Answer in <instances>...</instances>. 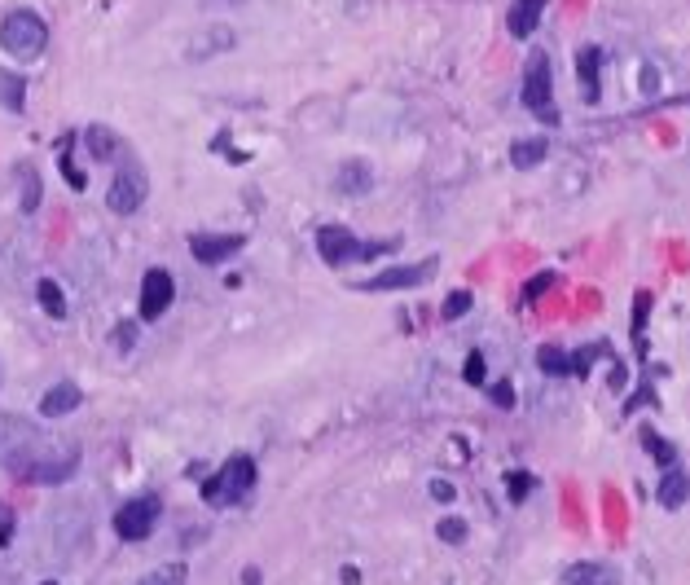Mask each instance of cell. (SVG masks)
Masks as SVG:
<instances>
[{
    "mask_svg": "<svg viewBox=\"0 0 690 585\" xmlns=\"http://www.w3.org/2000/svg\"><path fill=\"white\" fill-rule=\"evenodd\" d=\"M80 445L44 432L36 418L0 414V471H9L22 484H66L80 471Z\"/></svg>",
    "mask_w": 690,
    "mask_h": 585,
    "instance_id": "obj_1",
    "label": "cell"
},
{
    "mask_svg": "<svg viewBox=\"0 0 690 585\" xmlns=\"http://www.w3.org/2000/svg\"><path fill=\"white\" fill-rule=\"evenodd\" d=\"M255 480H260L255 458L251 454H229L225 467L203 480V502L207 506H242L255 493Z\"/></svg>",
    "mask_w": 690,
    "mask_h": 585,
    "instance_id": "obj_2",
    "label": "cell"
},
{
    "mask_svg": "<svg viewBox=\"0 0 690 585\" xmlns=\"http://www.w3.org/2000/svg\"><path fill=\"white\" fill-rule=\"evenodd\" d=\"M0 49L18 62H36L49 49V22H44L36 9H14L0 22Z\"/></svg>",
    "mask_w": 690,
    "mask_h": 585,
    "instance_id": "obj_3",
    "label": "cell"
},
{
    "mask_svg": "<svg viewBox=\"0 0 690 585\" xmlns=\"http://www.w3.org/2000/svg\"><path fill=\"white\" fill-rule=\"evenodd\" d=\"M396 242H361L348 225H321L317 229V256L330 264V269H343V264L356 260H378V256H392Z\"/></svg>",
    "mask_w": 690,
    "mask_h": 585,
    "instance_id": "obj_4",
    "label": "cell"
},
{
    "mask_svg": "<svg viewBox=\"0 0 690 585\" xmlns=\"http://www.w3.org/2000/svg\"><path fill=\"white\" fill-rule=\"evenodd\" d=\"M519 102H523V110H532L541 124H550V128L559 124V106H554V62L545 49H537L528 58V66H523Z\"/></svg>",
    "mask_w": 690,
    "mask_h": 585,
    "instance_id": "obj_5",
    "label": "cell"
},
{
    "mask_svg": "<svg viewBox=\"0 0 690 585\" xmlns=\"http://www.w3.org/2000/svg\"><path fill=\"white\" fill-rule=\"evenodd\" d=\"M150 194V176L141 168V159L132 150H124L115 159V181H110V194H106V207L115 216H132L141 212V203H146Z\"/></svg>",
    "mask_w": 690,
    "mask_h": 585,
    "instance_id": "obj_6",
    "label": "cell"
},
{
    "mask_svg": "<svg viewBox=\"0 0 690 585\" xmlns=\"http://www.w3.org/2000/svg\"><path fill=\"white\" fill-rule=\"evenodd\" d=\"M159 520H163V502L154 493H141V498H132L115 511V533H119V542H146L154 528H159Z\"/></svg>",
    "mask_w": 690,
    "mask_h": 585,
    "instance_id": "obj_7",
    "label": "cell"
},
{
    "mask_svg": "<svg viewBox=\"0 0 690 585\" xmlns=\"http://www.w3.org/2000/svg\"><path fill=\"white\" fill-rule=\"evenodd\" d=\"M436 278V260H422V264H392V269L374 273V278L356 282V291L374 295V291H414V286Z\"/></svg>",
    "mask_w": 690,
    "mask_h": 585,
    "instance_id": "obj_8",
    "label": "cell"
},
{
    "mask_svg": "<svg viewBox=\"0 0 690 585\" xmlns=\"http://www.w3.org/2000/svg\"><path fill=\"white\" fill-rule=\"evenodd\" d=\"M176 300V278L168 269H146V278H141V322H159L163 313L172 308Z\"/></svg>",
    "mask_w": 690,
    "mask_h": 585,
    "instance_id": "obj_9",
    "label": "cell"
},
{
    "mask_svg": "<svg viewBox=\"0 0 690 585\" xmlns=\"http://www.w3.org/2000/svg\"><path fill=\"white\" fill-rule=\"evenodd\" d=\"M242 234H194L189 238V256H194L198 264H225L242 251Z\"/></svg>",
    "mask_w": 690,
    "mask_h": 585,
    "instance_id": "obj_10",
    "label": "cell"
},
{
    "mask_svg": "<svg viewBox=\"0 0 690 585\" xmlns=\"http://www.w3.org/2000/svg\"><path fill=\"white\" fill-rule=\"evenodd\" d=\"M576 80H581V97L589 106L603 97V49L598 44H581L576 49Z\"/></svg>",
    "mask_w": 690,
    "mask_h": 585,
    "instance_id": "obj_11",
    "label": "cell"
},
{
    "mask_svg": "<svg viewBox=\"0 0 690 585\" xmlns=\"http://www.w3.org/2000/svg\"><path fill=\"white\" fill-rule=\"evenodd\" d=\"M80 401H84L80 383L58 379L53 388H44V396H40V414H44V418H66V414L80 410Z\"/></svg>",
    "mask_w": 690,
    "mask_h": 585,
    "instance_id": "obj_12",
    "label": "cell"
},
{
    "mask_svg": "<svg viewBox=\"0 0 690 585\" xmlns=\"http://www.w3.org/2000/svg\"><path fill=\"white\" fill-rule=\"evenodd\" d=\"M233 44H238V36H233V27H225V22H216V27L198 31V36L189 40L185 58H189V62H198V58H216V53L233 49Z\"/></svg>",
    "mask_w": 690,
    "mask_h": 585,
    "instance_id": "obj_13",
    "label": "cell"
},
{
    "mask_svg": "<svg viewBox=\"0 0 690 585\" xmlns=\"http://www.w3.org/2000/svg\"><path fill=\"white\" fill-rule=\"evenodd\" d=\"M84 150H88V159H93V163H115L119 154H124V141H119L115 128L93 124L84 132Z\"/></svg>",
    "mask_w": 690,
    "mask_h": 585,
    "instance_id": "obj_14",
    "label": "cell"
},
{
    "mask_svg": "<svg viewBox=\"0 0 690 585\" xmlns=\"http://www.w3.org/2000/svg\"><path fill=\"white\" fill-rule=\"evenodd\" d=\"M545 9H550V0H515V5H510V36L528 40L532 31L541 27Z\"/></svg>",
    "mask_w": 690,
    "mask_h": 585,
    "instance_id": "obj_15",
    "label": "cell"
},
{
    "mask_svg": "<svg viewBox=\"0 0 690 585\" xmlns=\"http://www.w3.org/2000/svg\"><path fill=\"white\" fill-rule=\"evenodd\" d=\"M686 493H690V480H686L682 462H677V467H664L660 484H655V498H660L664 511H677V506L686 502Z\"/></svg>",
    "mask_w": 690,
    "mask_h": 585,
    "instance_id": "obj_16",
    "label": "cell"
},
{
    "mask_svg": "<svg viewBox=\"0 0 690 585\" xmlns=\"http://www.w3.org/2000/svg\"><path fill=\"white\" fill-rule=\"evenodd\" d=\"M335 190L339 194H365V190H374V172H370V163H361V159H348V163H339V172H335Z\"/></svg>",
    "mask_w": 690,
    "mask_h": 585,
    "instance_id": "obj_17",
    "label": "cell"
},
{
    "mask_svg": "<svg viewBox=\"0 0 690 585\" xmlns=\"http://www.w3.org/2000/svg\"><path fill=\"white\" fill-rule=\"evenodd\" d=\"M563 585H620L616 568L598 564V559H585V564H572L563 572Z\"/></svg>",
    "mask_w": 690,
    "mask_h": 585,
    "instance_id": "obj_18",
    "label": "cell"
},
{
    "mask_svg": "<svg viewBox=\"0 0 690 585\" xmlns=\"http://www.w3.org/2000/svg\"><path fill=\"white\" fill-rule=\"evenodd\" d=\"M545 154H550V141L528 137V141H515V146H510V163H515L519 172H532V168H541L545 163Z\"/></svg>",
    "mask_w": 690,
    "mask_h": 585,
    "instance_id": "obj_19",
    "label": "cell"
},
{
    "mask_svg": "<svg viewBox=\"0 0 690 585\" xmlns=\"http://www.w3.org/2000/svg\"><path fill=\"white\" fill-rule=\"evenodd\" d=\"M0 106H5L9 115H22V106H27V80L14 71H5V66H0Z\"/></svg>",
    "mask_w": 690,
    "mask_h": 585,
    "instance_id": "obj_20",
    "label": "cell"
},
{
    "mask_svg": "<svg viewBox=\"0 0 690 585\" xmlns=\"http://www.w3.org/2000/svg\"><path fill=\"white\" fill-rule=\"evenodd\" d=\"M36 300H40V308H44V317H53V322H62L66 317V291L53 278H40V286H36Z\"/></svg>",
    "mask_w": 690,
    "mask_h": 585,
    "instance_id": "obj_21",
    "label": "cell"
},
{
    "mask_svg": "<svg viewBox=\"0 0 690 585\" xmlns=\"http://www.w3.org/2000/svg\"><path fill=\"white\" fill-rule=\"evenodd\" d=\"M642 449H647L660 467H677V462H682V458H677V445H669L660 432H642Z\"/></svg>",
    "mask_w": 690,
    "mask_h": 585,
    "instance_id": "obj_22",
    "label": "cell"
},
{
    "mask_svg": "<svg viewBox=\"0 0 690 585\" xmlns=\"http://www.w3.org/2000/svg\"><path fill=\"white\" fill-rule=\"evenodd\" d=\"M18 181H22V212H36L40 207V176H36V168H31V163H22L18 168Z\"/></svg>",
    "mask_w": 690,
    "mask_h": 585,
    "instance_id": "obj_23",
    "label": "cell"
},
{
    "mask_svg": "<svg viewBox=\"0 0 690 585\" xmlns=\"http://www.w3.org/2000/svg\"><path fill=\"white\" fill-rule=\"evenodd\" d=\"M537 366H541L545 374H554V379L572 374V366H567V352H563V348H554V344H545V348L537 352Z\"/></svg>",
    "mask_w": 690,
    "mask_h": 585,
    "instance_id": "obj_24",
    "label": "cell"
},
{
    "mask_svg": "<svg viewBox=\"0 0 690 585\" xmlns=\"http://www.w3.org/2000/svg\"><path fill=\"white\" fill-rule=\"evenodd\" d=\"M185 581H189L185 564H163V568H154L150 577H141L137 585H185Z\"/></svg>",
    "mask_w": 690,
    "mask_h": 585,
    "instance_id": "obj_25",
    "label": "cell"
},
{
    "mask_svg": "<svg viewBox=\"0 0 690 585\" xmlns=\"http://www.w3.org/2000/svg\"><path fill=\"white\" fill-rule=\"evenodd\" d=\"M471 308H475V295L471 291H453L449 300L440 304V317H444V322H458V317H466Z\"/></svg>",
    "mask_w": 690,
    "mask_h": 585,
    "instance_id": "obj_26",
    "label": "cell"
},
{
    "mask_svg": "<svg viewBox=\"0 0 690 585\" xmlns=\"http://www.w3.org/2000/svg\"><path fill=\"white\" fill-rule=\"evenodd\" d=\"M466 533H471V528H466V520H458V515H444V520L436 524V537L440 542H449V546H462Z\"/></svg>",
    "mask_w": 690,
    "mask_h": 585,
    "instance_id": "obj_27",
    "label": "cell"
},
{
    "mask_svg": "<svg viewBox=\"0 0 690 585\" xmlns=\"http://www.w3.org/2000/svg\"><path fill=\"white\" fill-rule=\"evenodd\" d=\"M462 379L471 383V388H480V383L488 379V361H484V352H471V357H466V366H462Z\"/></svg>",
    "mask_w": 690,
    "mask_h": 585,
    "instance_id": "obj_28",
    "label": "cell"
},
{
    "mask_svg": "<svg viewBox=\"0 0 690 585\" xmlns=\"http://www.w3.org/2000/svg\"><path fill=\"white\" fill-rule=\"evenodd\" d=\"M137 335H141L137 322H119V326H115V348H119V352H132V348H137Z\"/></svg>",
    "mask_w": 690,
    "mask_h": 585,
    "instance_id": "obj_29",
    "label": "cell"
},
{
    "mask_svg": "<svg viewBox=\"0 0 690 585\" xmlns=\"http://www.w3.org/2000/svg\"><path fill=\"white\" fill-rule=\"evenodd\" d=\"M532 484H537V480H532L528 471H519V476H510V480H506V489H510V502L519 506V502H523V498H528V493H532Z\"/></svg>",
    "mask_w": 690,
    "mask_h": 585,
    "instance_id": "obj_30",
    "label": "cell"
},
{
    "mask_svg": "<svg viewBox=\"0 0 690 585\" xmlns=\"http://www.w3.org/2000/svg\"><path fill=\"white\" fill-rule=\"evenodd\" d=\"M550 286H554V273H537V278H528V286H523V300H528V304L541 300Z\"/></svg>",
    "mask_w": 690,
    "mask_h": 585,
    "instance_id": "obj_31",
    "label": "cell"
},
{
    "mask_svg": "<svg viewBox=\"0 0 690 585\" xmlns=\"http://www.w3.org/2000/svg\"><path fill=\"white\" fill-rule=\"evenodd\" d=\"M493 405L497 410H515V388L510 383H493Z\"/></svg>",
    "mask_w": 690,
    "mask_h": 585,
    "instance_id": "obj_32",
    "label": "cell"
},
{
    "mask_svg": "<svg viewBox=\"0 0 690 585\" xmlns=\"http://www.w3.org/2000/svg\"><path fill=\"white\" fill-rule=\"evenodd\" d=\"M427 493H431L436 502H458V489H453L449 480H431V484H427Z\"/></svg>",
    "mask_w": 690,
    "mask_h": 585,
    "instance_id": "obj_33",
    "label": "cell"
},
{
    "mask_svg": "<svg viewBox=\"0 0 690 585\" xmlns=\"http://www.w3.org/2000/svg\"><path fill=\"white\" fill-rule=\"evenodd\" d=\"M339 577H343V585H361V572H356L352 564H348V568H343V572H339Z\"/></svg>",
    "mask_w": 690,
    "mask_h": 585,
    "instance_id": "obj_34",
    "label": "cell"
},
{
    "mask_svg": "<svg viewBox=\"0 0 690 585\" xmlns=\"http://www.w3.org/2000/svg\"><path fill=\"white\" fill-rule=\"evenodd\" d=\"M40 585H58V581H40Z\"/></svg>",
    "mask_w": 690,
    "mask_h": 585,
    "instance_id": "obj_35",
    "label": "cell"
}]
</instances>
